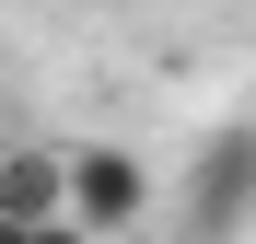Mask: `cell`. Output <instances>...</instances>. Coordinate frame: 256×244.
I'll use <instances>...</instances> for the list:
<instances>
[{
  "label": "cell",
  "instance_id": "obj_1",
  "mask_svg": "<svg viewBox=\"0 0 256 244\" xmlns=\"http://www.w3.org/2000/svg\"><path fill=\"white\" fill-rule=\"evenodd\" d=\"M140 210H152V163L140 151H116V140L58 151V221L70 233H128Z\"/></svg>",
  "mask_w": 256,
  "mask_h": 244
},
{
  "label": "cell",
  "instance_id": "obj_2",
  "mask_svg": "<svg viewBox=\"0 0 256 244\" xmlns=\"http://www.w3.org/2000/svg\"><path fill=\"white\" fill-rule=\"evenodd\" d=\"M244 210H256V140H222L198 163V233H233Z\"/></svg>",
  "mask_w": 256,
  "mask_h": 244
},
{
  "label": "cell",
  "instance_id": "obj_3",
  "mask_svg": "<svg viewBox=\"0 0 256 244\" xmlns=\"http://www.w3.org/2000/svg\"><path fill=\"white\" fill-rule=\"evenodd\" d=\"M0 221H58V151H0Z\"/></svg>",
  "mask_w": 256,
  "mask_h": 244
},
{
  "label": "cell",
  "instance_id": "obj_4",
  "mask_svg": "<svg viewBox=\"0 0 256 244\" xmlns=\"http://www.w3.org/2000/svg\"><path fill=\"white\" fill-rule=\"evenodd\" d=\"M0 244H94V233H70V221H0Z\"/></svg>",
  "mask_w": 256,
  "mask_h": 244
}]
</instances>
